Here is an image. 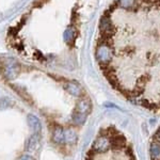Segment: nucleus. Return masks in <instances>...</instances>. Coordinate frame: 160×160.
Segmentation results:
<instances>
[{
	"instance_id": "1",
	"label": "nucleus",
	"mask_w": 160,
	"mask_h": 160,
	"mask_svg": "<svg viewBox=\"0 0 160 160\" xmlns=\"http://www.w3.org/2000/svg\"><path fill=\"white\" fill-rule=\"evenodd\" d=\"M95 58L127 100L160 111V0H116L98 26Z\"/></svg>"
},
{
	"instance_id": "2",
	"label": "nucleus",
	"mask_w": 160,
	"mask_h": 160,
	"mask_svg": "<svg viewBox=\"0 0 160 160\" xmlns=\"http://www.w3.org/2000/svg\"><path fill=\"white\" fill-rule=\"evenodd\" d=\"M19 74V65L15 60H8V62L5 63V67H3V75L8 80H13Z\"/></svg>"
},
{
	"instance_id": "3",
	"label": "nucleus",
	"mask_w": 160,
	"mask_h": 160,
	"mask_svg": "<svg viewBox=\"0 0 160 160\" xmlns=\"http://www.w3.org/2000/svg\"><path fill=\"white\" fill-rule=\"evenodd\" d=\"M27 122H28V124H29L30 128L33 130L34 133L38 135V133L41 132V130H42L41 122H40V119H38V117L35 116V115H33V114L28 115V116H27Z\"/></svg>"
},
{
	"instance_id": "4",
	"label": "nucleus",
	"mask_w": 160,
	"mask_h": 160,
	"mask_svg": "<svg viewBox=\"0 0 160 160\" xmlns=\"http://www.w3.org/2000/svg\"><path fill=\"white\" fill-rule=\"evenodd\" d=\"M52 140H54L56 143H59V144H62V143L65 142V133H64V130L60 127L56 128L52 132Z\"/></svg>"
},
{
	"instance_id": "5",
	"label": "nucleus",
	"mask_w": 160,
	"mask_h": 160,
	"mask_svg": "<svg viewBox=\"0 0 160 160\" xmlns=\"http://www.w3.org/2000/svg\"><path fill=\"white\" fill-rule=\"evenodd\" d=\"M38 142V135L34 133L33 136H31L30 138H28V140L26 141L25 144V149L26 151H34L36 149V145Z\"/></svg>"
},
{
	"instance_id": "6",
	"label": "nucleus",
	"mask_w": 160,
	"mask_h": 160,
	"mask_svg": "<svg viewBox=\"0 0 160 160\" xmlns=\"http://www.w3.org/2000/svg\"><path fill=\"white\" fill-rule=\"evenodd\" d=\"M90 109H91V105L88 100H81V102H79L78 105H77V111L84 113V114H87L90 111Z\"/></svg>"
},
{
	"instance_id": "7",
	"label": "nucleus",
	"mask_w": 160,
	"mask_h": 160,
	"mask_svg": "<svg viewBox=\"0 0 160 160\" xmlns=\"http://www.w3.org/2000/svg\"><path fill=\"white\" fill-rule=\"evenodd\" d=\"M65 133V141L70 144H74L75 142H77V135L74 130L72 129H67L66 131H64Z\"/></svg>"
},
{
	"instance_id": "8",
	"label": "nucleus",
	"mask_w": 160,
	"mask_h": 160,
	"mask_svg": "<svg viewBox=\"0 0 160 160\" xmlns=\"http://www.w3.org/2000/svg\"><path fill=\"white\" fill-rule=\"evenodd\" d=\"M65 89L67 90L68 93H70V94L75 95V96H78L80 93H81V91H80V88H79L77 84L75 83H67L65 87Z\"/></svg>"
},
{
	"instance_id": "9",
	"label": "nucleus",
	"mask_w": 160,
	"mask_h": 160,
	"mask_svg": "<svg viewBox=\"0 0 160 160\" xmlns=\"http://www.w3.org/2000/svg\"><path fill=\"white\" fill-rule=\"evenodd\" d=\"M87 116L84 113H81V112H75L74 114H73V121H74L76 124L78 125H81L84 123V121H86Z\"/></svg>"
},
{
	"instance_id": "10",
	"label": "nucleus",
	"mask_w": 160,
	"mask_h": 160,
	"mask_svg": "<svg viewBox=\"0 0 160 160\" xmlns=\"http://www.w3.org/2000/svg\"><path fill=\"white\" fill-rule=\"evenodd\" d=\"M154 142H157L160 144V128L158 129L157 131H156L155 136H154V140H153ZM154 160H160V157H158L157 159H154Z\"/></svg>"
},
{
	"instance_id": "11",
	"label": "nucleus",
	"mask_w": 160,
	"mask_h": 160,
	"mask_svg": "<svg viewBox=\"0 0 160 160\" xmlns=\"http://www.w3.org/2000/svg\"><path fill=\"white\" fill-rule=\"evenodd\" d=\"M19 160H34V158L30 155H23L19 158Z\"/></svg>"
}]
</instances>
